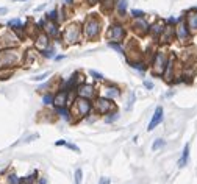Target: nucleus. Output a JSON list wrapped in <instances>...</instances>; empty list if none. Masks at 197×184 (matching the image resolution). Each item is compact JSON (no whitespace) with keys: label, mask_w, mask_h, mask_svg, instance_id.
Instances as JSON below:
<instances>
[{"label":"nucleus","mask_w":197,"mask_h":184,"mask_svg":"<svg viewBox=\"0 0 197 184\" xmlns=\"http://www.w3.org/2000/svg\"><path fill=\"white\" fill-rule=\"evenodd\" d=\"M81 177H83V172L78 169V170L75 172V184H81Z\"/></svg>","instance_id":"28"},{"label":"nucleus","mask_w":197,"mask_h":184,"mask_svg":"<svg viewBox=\"0 0 197 184\" xmlns=\"http://www.w3.org/2000/svg\"><path fill=\"white\" fill-rule=\"evenodd\" d=\"M83 31H85V36L88 39H96L100 33V20L97 17H88L85 20Z\"/></svg>","instance_id":"2"},{"label":"nucleus","mask_w":197,"mask_h":184,"mask_svg":"<svg viewBox=\"0 0 197 184\" xmlns=\"http://www.w3.org/2000/svg\"><path fill=\"white\" fill-rule=\"evenodd\" d=\"M63 2H64L66 5H72V3H74V0H63Z\"/></svg>","instance_id":"40"},{"label":"nucleus","mask_w":197,"mask_h":184,"mask_svg":"<svg viewBox=\"0 0 197 184\" xmlns=\"http://www.w3.org/2000/svg\"><path fill=\"white\" fill-rule=\"evenodd\" d=\"M89 73H91L96 80H99V81H100V80H103V75H102V73H99V72H96V70H89Z\"/></svg>","instance_id":"31"},{"label":"nucleus","mask_w":197,"mask_h":184,"mask_svg":"<svg viewBox=\"0 0 197 184\" xmlns=\"http://www.w3.org/2000/svg\"><path fill=\"white\" fill-rule=\"evenodd\" d=\"M45 77H49V72H45V73H42V75H36V77H33L31 80H33V81H42Z\"/></svg>","instance_id":"32"},{"label":"nucleus","mask_w":197,"mask_h":184,"mask_svg":"<svg viewBox=\"0 0 197 184\" xmlns=\"http://www.w3.org/2000/svg\"><path fill=\"white\" fill-rule=\"evenodd\" d=\"M188 159H189V145L186 144L185 148H183V155H182V158L179 161V167H185L188 164Z\"/></svg>","instance_id":"17"},{"label":"nucleus","mask_w":197,"mask_h":184,"mask_svg":"<svg viewBox=\"0 0 197 184\" xmlns=\"http://www.w3.org/2000/svg\"><path fill=\"white\" fill-rule=\"evenodd\" d=\"M56 16H58V9H52L50 12H47V14H45V17H47L49 20H56V19H58Z\"/></svg>","instance_id":"25"},{"label":"nucleus","mask_w":197,"mask_h":184,"mask_svg":"<svg viewBox=\"0 0 197 184\" xmlns=\"http://www.w3.org/2000/svg\"><path fill=\"white\" fill-rule=\"evenodd\" d=\"M185 22H186L191 34H197V8H191V9L186 12Z\"/></svg>","instance_id":"6"},{"label":"nucleus","mask_w":197,"mask_h":184,"mask_svg":"<svg viewBox=\"0 0 197 184\" xmlns=\"http://www.w3.org/2000/svg\"><path fill=\"white\" fill-rule=\"evenodd\" d=\"M8 181H9V184H17V177H14V175H11Z\"/></svg>","instance_id":"35"},{"label":"nucleus","mask_w":197,"mask_h":184,"mask_svg":"<svg viewBox=\"0 0 197 184\" xmlns=\"http://www.w3.org/2000/svg\"><path fill=\"white\" fill-rule=\"evenodd\" d=\"M144 86H146L147 89H153V83H152V81H144Z\"/></svg>","instance_id":"36"},{"label":"nucleus","mask_w":197,"mask_h":184,"mask_svg":"<svg viewBox=\"0 0 197 184\" xmlns=\"http://www.w3.org/2000/svg\"><path fill=\"white\" fill-rule=\"evenodd\" d=\"M108 45H110L111 48H114V50H117L119 53H124V48H122V47H121V45H119L117 42H108Z\"/></svg>","instance_id":"27"},{"label":"nucleus","mask_w":197,"mask_h":184,"mask_svg":"<svg viewBox=\"0 0 197 184\" xmlns=\"http://www.w3.org/2000/svg\"><path fill=\"white\" fill-rule=\"evenodd\" d=\"M161 120H163V108L161 106H158L157 109H155V112H153V117H152V120H150V123H149V131H152L158 123H161Z\"/></svg>","instance_id":"10"},{"label":"nucleus","mask_w":197,"mask_h":184,"mask_svg":"<svg viewBox=\"0 0 197 184\" xmlns=\"http://www.w3.org/2000/svg\"><path fill=\"white\" fill-rule=\"evenodd\" d=\"M8 27L13 30V31H20L23 27H22V22H20V19H11L9 22H8Z\"/></svg>","instance_id":"18"},{"label":"nucleus","mask_w":197,"mask_h":184,"mask_svg":"<svg viewBox=\"0 0 197 184\" xmlns=\"http://www.w3.org/2000/svg\"><path fill=\"white\" fill-rule=\"evenodd\" d=\"M127 8H128V2L127 0H117V12L121 16H125Z\"/></svg>","instance_id":"20"},{"label":"nucleus","mask_w":197,"mask_h":184,"mask_svg":"<svg viewBox=\"0 0 197 184\" xmlns=\"http://www.w3.org/2000/svg\"><path fill=\"white\" fill-rule=\"evenodd\" d=\"M164 145V141H161V139H157L155 141V144H153V147H152V150H158L160 147H163Z\"/></svg>","instance_id":"29"},{"label":"nucleus","mask_w":197,"mask_h":184,"mask_svg":"<svg viewBox=\"0 0 197 184\" xmlns=\"http://www.w3.org/2000/svg\"><path fill=\"white\" fill-rule=\"evenodd\" d=\"M42 100H44V105H50V103L53 102V97L49 94V95H44V98H42Z\"/></svg>","instance_id":"33"},{"label":"nucleus","mask_w":197,"mask_h":184,"mask_svg":"<svg viewBox=\"0 0 197 184\" xmlns=\"http://www.w3.org/2000/svg\"><path fill=\"white\" fill-rule=\"evenodd\" d=\"M47 47H49V36L45 33H39L36 37V48L39 52H44Z\"/></svg>","instance_id":"12"},{"label":"nucleus","mask_w":197,"mask_h":184,"mask_svg":"<svg viewBox=\"0 0 197 184\" xmlns=\"http://www.w3.org/2000/svg\"><path fill=\"white\" fill-rule=\"evenodd\" d=\"M133 30H135V31H139V33L143 34V33L149 31L150 28H149V23L144 20V17H138V19H135V22H133Z\"/></svg>","instance_id":"11"},{"label":"nucleus","mask_w":197,"mask_h":184,"mask_svg":"<svg viewBox=\"0 0 197 184\" xmlns=\"http://www.w3.org/2000/svg\"><path fill=\"white\" fill-rule=\"evenodd\" d=\"M124 36H125V28L122 25H113L108 31V37L113 42H122Z\"/></svg>","instance_id":"7"},{"label":"nucleus","mask_w":197,"mask_h":184,"mask_svg":"<svg viewBox=\"0 0 197 184\" xmlns=\"http://www.w3.org/2000/svg\"><path fill=\"white\" fill-rule=\"evenodd\" d=\"M177 22H179V20H177V19H175V17H169V19H168V23H169V25H171V27H172V25H175V23H177Z\"/></svg>","instance_id":"34"},{"label":"nucleus","mask_w":197,"mask_h":184,"mask_svg":"<svg viewBox=\"0 0 197 184\" xmlns=\"http://www.w3.org/2000/svg\"><path fill=\"white\" fill-rule=\"evenodd\" d=\"M39 184H45V180H41V181H39Z\"/></svg>","instance_id":"41"},{"label":"nucleus","mask_w":197,"mask_h":184,"mask_svg":"<svg viewBox=\"0 0 197 184\" xmlns=\"http://www.w3.org/2000/svg\"><path fill=\"white\" fill-rule=\"evenodd\" d=\"M31 183H33V177H28L27 180H23V181H22V184H31Z\"/></svg>","instance_id":"38"},{"label":"nucleus","mask_w":197,"mask_h":184,"mask_svg":"<svg viewBox=\"0 0 197 184\" xmlns=\"http://www.w3.org/2000/svg\"><path fill=\"white\" fill-rule=\"evenodd\" d=\"M174 27H171V25H168L164 30H163V33H161V36H160V39H161V42H164V44H169L172 39H174Z\"/></svg>","instance_id":"13"},{"label":"nucleus","mask_w":197,"mask_h":184,"mask_svg":"<svg viewBox=\"0 0 197 184\" xmlns=\"http://www.w3.org/2000/svg\"><path fill=\"white\" fill-rule=\"evenodd\" d=\"M163 30H164V25H163V22H157V23H155V25L150 28L152 34H155V36H161Z\"/></svg>","instance_id":"19"},{"label":"nucleus","mask_w":197,"mask_h":184,"mask_svg":"<svg viewBox=\"0 0 197 184\" xmlns=\"http://www.w3.org/2000/svg\"><path fill=\"white\" fill-rule=\"evenodd\" d=\"M80 39V28L77 23H72L69 25L66 30H64V41H67L69 44H74V42H78Z\"/></svg>","instance_id":"5"},{"label":"nucleus","mask_w":197,"mask_h":184,"mask_svg":"<svg viewBox=\"0 0 197 184\" xmlns=\"http://www.w3.org/2000/svg\"><path fill=\"white\" fill-rule=\"evenodd\" d=\"M13 2H25V0H13Z\"/></svg>","instance_id":"42"},{"label":"nucleus","mask_w":197,"mask_h":184,"mask_svg":"<svg viewBox=\"0 0 197 184\" xmlns=\"http://www.w3.org/2000/svg\"><path fill=\"white\" fill-rule=\"evenodd\" d=\"M99 184H111V181H110V178H102Z\"/></svg>","instance_id":"37"},{"label":"nucleus","mask_w":197,"mask_h":184,"mask_svg":"<svg viewBox=\"0 0 197 184\" xmlns=\"http://www.w3.org/2000/svg\"><path fill=\"white\" fill-rule=\"evenodd\" d=\"M135 98H136L135 92H130V98H128V105H127V111H130V109H132V106H133V103H135Z\"/></svg>","instance_id":"26"},{"label":"nucleus","mask_w":197,"mask_h":184,"mask_svg":"<svg viewBox=\"0 0 197 184\" xmlns=\"http://www.w3.org/2000/svg\"><path fill=\"white\" fill-rule=\"evenodd\" d=\"M77 108H78L80 116L83 117V116H86V114L89 112V109H91V103H89V100H88V98L80 97V98L77 100Z\"/></svg>","instance_id":"9"},{"label":"nucleus","mask_w":197,"mask_h":184,"mask_svg":"<svg viewBox=\"0 0 197 184\" xmlns=\"http://www.w3.org/2000/svg\"><path fill=\"white\" fill-rule=\"evenodd\" d=\"M130 14H132V17H133V19L144 17V11H141V9H132V11H130Z\"/></svg>","instance_id":"24"},{"label":"nucleus","mask_w":197,"mask_h":184,"mask_svg":"<svg viewBox=\"0 0 197 184\" xmlns=\"http://www.w3.org/2000/svg\"><path fill=\"white\" fill-rule=\"evenodd\" d=\"M66 98H67V92H66V91H63V92L56 94V97L53 98V103H55L58 108H61V106H64V105H66Z\"/></svg>","instance_id":"16"},{"label":"nucleus","mask_w":197,"mask_h":184,"mask_svg":"<svg viewBox=\"0 0 197 184\" xmlns=\"http://www.w3.org/2000/svg\"><path fill=\"white\" fill-rule=\"evenodd\" d=\"M175 36H177V39H179L180 42H183V44L189 41L191 31H189V28H188V25H186V22H185V17L179 19L177 27H175Z\"/></svg>","instance_id":"4"},{"label":"nucleus","mask_w":197,"mask_h":184,"mask_svg":"<svg viewBox=\"0 0 197 184\" xmlns=\"http://www.w3.org/2000/svg\"><path fill=\"white\" fill-rule=\"evenodd\" d=\"M44 27H45L44 30H45V34H47V36H56V34H58V27H56L55 20H49Z\"/></svg>","instance_id":"15"},{"label":"nucleus","mask_w":197,"mask_h":184,"mask_svg":"<svg viewBox=\"0 0 197 184\" xmlns=\"http://www.w3.org/2000/svg\"><path fill=\"white\" fill-rule=\"evenodd\" d=\"M96 108H97V111H99L100 114H106V112L113 108V103H111L110 98H99Z\"/></svg>","instance_id":"8"},{"label":"nucleus","mask_w":197,"mask_h":184,"mask_svg":"<svg viewBox=\"0 0 197 184\" xmlns=\"http://www.w3.org/2000/svg\"><path fill=\"white\" fill-rule=\"evenodd\" d=\"M19 52L17 50H11V48H5L0 52V67H13L19 62Z\"/></svg>","instance_id":"1"},{"label":"nucleus","mask_w":197,"mask_h":184,"mask_svg":"<svg viewBox=\"0 0 197 184\" xmlns=\"http://www.w3.org/2000/svg\"><path fill=\"white\" fill-rule=\"evenodd\" d=\"M105 94H106V98H116V97L121 95V92H119L117 87H108Z\"/></svg>","instance_id":"21"},{"label":"nucleus","mask_w":197,"mask_h":184,"mask_svg":"<svg viewBox=\"0 0 197 184\" xmlns=\"http://www.w3.org/2000/svg\"><path fill=\"white\" fill-rule=\"evenodd\" d=\"M168 61H169V56L164 53V52H158L155 55V62H153V75H164V70L168 67Z\"/></svg>","instance_id":"3"},{"label":"nucleus","mask_w":197,"mask_h":184,"mask_svg":"<svg viewBox=\"0 0 197 184\" xmlns=\"http://www.w3.org/2000/svg\"><path fill=\"white\" fill-rule=\"evenodd\" d=\"M78 95L83 98H89L91 95H94V87L91 84H81L78 87Z\"/></svg>","instance_id":"14"},{"label":"nucleus","mask_w":197,"mask_h":184,"mask_svg":"<svg viewBox=\"0 0 197 184\" xmlns=\"http://www.w3.org/2000/svg\"><path fill=\"white\" fill-rule=\"evenodd\" d=\"M53 53H55V50H53V48H52V47H50V48H49V47H47V48H45V50H44V55H45V56H47V58H53Z\"/></svg>","instance_id":"30"},{"label":"nucleus","mask_w":197,"mask_h":184,"mask_svg":"<svg viewBox=\"0 0 197 184\" xmlns=\"http://www.w3.org/2000/svg\"><path fill=\"white\" fill-rule=\"evenodd\" d=\"M9 75H13L11 67H0V80H8Z\"/></svg>","instance_id":"22"},{"label":"nucleus","mask_w":197,"mask_h":184,"mask_svg":"<svg viewBox=\"0 0 197 184\" xmlns=\"http://www.w3.org/2000/svg\"><path fill=\"white\" fill-rule=\"evenodd\" d=\"M58 112H60V116H63V119L70 120V114H69V111H67V109H64V106H61V108L58 109Z\"/></svg>","instance_id":"23"},{"label":"nucleus","mask_w":197,"mask_h":184,"mask_svg":"<svg viewBox=\"0 0 197 184\" xmlns=\"http://www.w3.org/2000/svg\"><path fill=\"white\" fill-rule=\"evenodd\" d=\"M86 2H88V5H96L99 0H86Z\"/></svg>","instance_id":"39"}]
</instances>
